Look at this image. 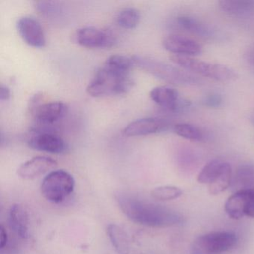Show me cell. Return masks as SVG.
<instances>
[{"mask_svg":"<svg viewBox=\"0 0 254 254\" xmlns=\"http://www.w3.org/2000/svg\"><path fill=\"white\" fill-rule=\"evenodd\" d=\"M165 50L174 56L193 57L199 56L203 52V47L197 41L184 35H170L163 39Z\"/></svg>","mask_w":254,"mask_h":254,"instance_id":"7c38bea8","label":"cell"},{"mask_svg":"<svg viewBox=\"0 0 254 254\" xmlns=\"http://www.w3.org/2000/svg\"><path fill=\"white\" fill-rule=\"evenodd\" d=\"M170 59L175 65H178L184 70L214 81L227 82L233 81L236 78V72L233 69L219 64L209 63L192 57L174 55L171 56Z\"/></svg>","mask_w":254,"mask_h":254,"instance_id":"277c9868","label":"cell"},{"mask_svg":"<svg viewBox=\"0 0 254 254\" xmlns=\"http://www.w3.org/2000/svg\"><path fill=\"white\" fill-rule=\"evenodd\" d=\"M183 194V190L175 186L166 185L155 187L151 191V197L160 201H169L179 198Z\"/></svg>","mask_w":254,"mask_h":254,"instance_id":"d4e9b609","label":"cell"},{"mask_svg":"<svg viewBox=\"0 0 254 254\" xmlns=\"http://www.w3.org/2000/svg\"><path fill=\"white\" fill-rule=\"evenodd\" d=\"M220 9L233 17H248L254 14V1L222 0L218 2Z\"/></svg>","mask_w":254,"mask_h":254,"instance_id":"d6986e66","label":"cell"},{"mask_svg":"<svg viewBox=\"0 0 254 254\" xmlns=\"http://www.w3.org/2000/svg\"><path fill=\"white\" fill-rule=\"evenodd\" d=\"M150 98L157 105L171 112H178L191 105L190 101L181 97L178 90L167 86L153 88L150 92Z\"/></svg>","mask_w":254,"mask_h":254,"instance_id":"8fae6325","label":"cell"},{"mask_svg":"<svg viewBox=\"0 0 254 254\" xmlns=\"http://www.w3.org/2000/svg\"><path fill=\"white\" fill-rule=\"evenodd\" d=\"M76 40L80 45L87 48H110L117 43L111 32L96 27L80 29L77 32Z\"/></svg>","mask_w":254,"mask_h":254,"instance_id":"30bf717a","label":"cell"},{"mask_svg":"<svg viewBox=\"0 0 254 254\" xmlns=\"http://www.w3.org/2000/svg\"><path fill=\"white\" fill-rule=\"evenodd\" d=\"M17 28L20 37L31 47L42 48L45 46V34L36 19L29 16L21 17L17 21Z\"/></svg>","mask_w":254,"mask_h":254,"instance_id":"5bb4252c","label":"cell"},{"mask_svg":"<svg viewBox=\"0 0 254 254\" xmlns=\"http://www.w3.org/2000/svg\"><path fill=\"white\" fill-rule=\"evenodd\" d=\"M36 9L41 15L49 20H56L63 17V7L58 2L41 1L36 2Z\"/></svg>","mask_w":254,"mask_h":254,"instance_id":"cb8c5ba5","label":"cell"},{"mask_svg":"<svg viewBox=\"0 0 254 254\" xmlns=\"http://www.w3.org/2000/svg\"><path fill=\"white\" fill-rule=\"evenodd\" d=\"M8 236L6 229L3 225L0 227V248H3L8 242Z\"/></svg>","mask_w":254,"mask_h":254,"instance_id":"4316f807","label":"cell"},{"mask_svg":"<svg viewBox=\"0 0 254 254\" xmlns=\"http://www.w3.org/2000/svg\"><path fill=\"white\" fill-rule=\"evenodd\" d=\"M133 85L130 72L121 70L105 63L87 87V93L93 97H105L124 94Z\"/></svg>","mask_w":254,"mask_h":254,"instance_id":"7a4b0ae2","label":"cell"},{"mask_svg":"<svg viewBox=\"0 0 254 254\" xmlns=\"http://www.w3.org/2000/svg\"><path fill=\"white\" fill-rule=\"evenodd\" d=\"M75 181L66 171L60 169L50 172L43 180L41 192L43 197L53 203L64 201L73 192Z\"/></svg>","mask_w":254,"mask_h":254,"instance_id":"5b68a950","label":"cell"},{"mask_svg":"<svg viewBox=\"0 0 254 254\" xmlns=\"http://www.w3.org/2000/svg\"><path fill=\"white\" fill-rule=\"evenodd\" d=\"M10 226L22 239L29 237V219L27 211L22 205H12L9 212Z\"/></svg>","mask_w":254,"mask_h":254,"instance_id":"e0dca14e","label":"cell"},{"mask_svg":"<svg viewBox=\"0 0 254 254\" xmlns=\"http://www.w3.org/2000/svg\"><path fill=\"white\" fill-rule=\"evenodd\" d=\"M169 127V123L163 119L156 117L139 119L127 125L123 133L129 137L148 136L164 131Z\"/></svg>","mask_w":254,"mask_h":254,"instance_id":"4fadbf2b","label":"cell"},{"mask_svg":"<svg viewBox=\"0 0 254 254\" xmlns=\"http://www.w3.org/2000/svg\"><path fill=\"white\" fill-rule=\"evenodd\" d=\"M246 59L248 63L254 66V46L248 50L246 54Z\"/></svg>","mask_w":254,"mask_h":254,"instance_id":"f1b7e54d","label":"cell"},{"mask_svg":"<svg viewBox=\"0 0 254 254\" xmlns=\"http://www.w3.org/2000/svg\"><path fill=\"white\" fill-rule=\"evenodd\" d=\"M230 187L234 192L254 190V165L245 163L239 166L233 175Z\"/></svg>","mask_w":254,"mask_h":254,"instance_id":"ac0fdd59","label":"cell"},{"mask_svg":"<svg viewBox=\"0 0 254 254\" xmlns=\"http://www.w3.org/2000/svg\"><path fill=\"white\" fill-rule=\"evenodd\" d=\"M57 162L51 157L39 156V157H33L23 163L19 167L17 174L23 179H35L50 172V170H53L57 166Z\"/></svg>","mask_w":254,"mask_h":254,"instance_id":"2e32d148","label":"cell"},{"mask_svg":"<svg viewBox=\"0 0 254 254\" xmlns=\"http://www.w3.org/2000/svg\"><path fill=\"white\" fill-rule=\"evenodd\" d=\"M233 172L227 162L213 160L206 163L197 176L200 184L208 185L209 194L218 195L231 186Z\"/></svg>","mask_w":254,"mask_h":254,"instance_id":"8992f818","label":"cell"},{"mask_svg":"<svg viewBox=\"0 0 254 254\" xmlns=\"http://www.w3.org/2000/svg\"><path fill=\"white\" fill-rule=\"evenodd\" d=\"M238 238L230 231H217L197 237L191 247V254H224L234 248Z\"/></svg>","mask_w":254,"mask_h":254,"instance_id":"52a82bcc","label":"cell"},{"mask_svg":"<svg viewBox=\"0 0 254 254\" xmlns=\"http://www.w3.org/2000/svg\"><path fill=\"white\" fill-rule=\"evenodd\" d=\"M117 201L123 214L136 224L166 228L181 226L184 223V217L175 211L129 194H119Z\"/></svg>","mask_w":254,"mask_h":254,"instance_id":"6da1fadb","label":"cell"},{"mask_svg":"<svg viewBox=\"0 0 254 254\" xmlns=\"http://www.w3.org/2000/svg\"><path fill=\"white\" fill-rule=\"evenodd\" d=\"M140 19L139 11L136 8H126L119 12L117 23L123 29H133L139 25Z\"/></svg>","mask_w":254,"mask_h":254,"instance_id":"603a6c76","label":"cell"},{"mask_svg":"<svg viewBox=\"0 0 254 254\" xmlns=\"http://www.w3.org/2000/svg\"><path fill=\"white\" fill-rule=\"evenodd\" d=\"M107 234L118 254H130V239L122 227L117 224H109L107 227Z\"/></svg>","mask_w":254,"mask_h":254,"instance_id":"44dd1931","label":"cell"},{"mask_svg":"<svg viewBox=\"0 0 254 254\" xmlns=\"http://www.w3.org/2000/svg\"><path fill=\"white\" fill-rule=\"evenodd\" d=\"M41 96L35 95L31 100L29 106L36 125L54 126L67 114V105L64 102L56 101L41 103Z\"/></svg>","mask_w":254,"mask_h":254,"instance_id":"ba28073f","label":"cell"},{"mask_svg":"<svg viewBox=\"0 0 254 254\" xmlns=\"http://www.w3.org/2000/svg\"><path fill=\"white\" fill-rule=\"evenodd\" d=\"M11 90L9 87L2 84L0 87V99L2 101H8L11 98Z\"/></svg>","mask_w":254,"mask_h":254,"instance_id":"83f0119b","label":"cell"},{"mask_svg":"<svg viewBox=\"0 0 254 254\" xmlns=\"http://www.w3.org/2000/svg\"><path fill=\"white\" fill-rule=\"evenodd\" d=\"M132 59L139 69L166 82L178 85H196L200 83V80L190 72L156 59L142 56H133Z\"/></svg>","mask_w":254,"mask_h":254,"instance_id":"3957f363","label":"cell"},{"mask_svg":"<svg viewBox=\"0 0 254 254\" xmlns=\"http://www.w3.org/2000/svg\"><path fill=\"white\" fill-rule=\"evenodd\" d=\"M174 131L180 137L191 142H201L204 139L203 131L190 123H178L174 126Z\"/></svg>","mask_w":254,"mask_h":254,"instance_id":"7402d4cb","label":"cell"},{"mask_svg":"<svg viewBox=\"0 0 254 254\" xmlns=\"http://www.w3.org/2000/svg\"><path fill=\"white\" fill-rule=\"evenodd\" d=\"M224 211L232 219L254 218V190L236 191L227 199Z\"/></svg>","mask_w":254,"mask_h":254,"instance_id":"9c48e42d","label":"cell"},{"mask_svg":"<svg viewBox=\"0 0 254 254\" xmlns=\"http://www.w3.org/2000/svg\"><path fill=\"white\" fill-rule=\"evenodd\" d=\"M177 25L185 32L201 38H212L213 30L198 19L188 15H182L177 17Z\"/></svg>","mask_w":254,"mask_h":254,"instance_id":"ffe728a7","label":"cell"},{"mask_svg":"<svg viewBox=\"0 0 254 254\" xmlns=\"http://www.w3.org/2000/svg\"><path fill=\"white\" fill-rule=\"evenodd\" d=\"M223 99L218 93H212L206 95L203 100V105L209 108H217L221 106Z\"/></svg>","mask_w":254,"mask_h":254,"instance_id":"484cf974","label":"cell"},{"mask_svg":"<svg viewBox=\"0 0 254 254\" xmlns=\"http://www.w3.org/2000/svg\"><path fill=\"white\" fill-rule=\"evenodd\" d=\"M28 144L32 149L50 154H64L68 150L67 143L56 133H34Z\"/></svg>","mask_w":254,"mask_h":254,"instance_id":"9a60e30c","label":"cell"}]
</instances>
